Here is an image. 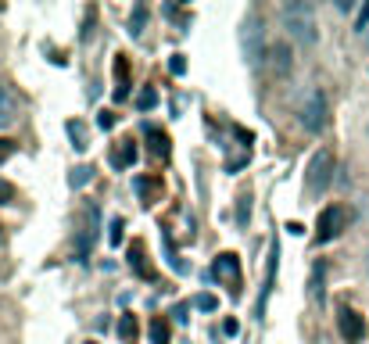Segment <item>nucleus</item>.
Wrapping results in <instances>:
<instances>
[{
	"mask_svg": "<svg viewBox=\"0 0 369 344\" xmlns=\"http://www.w3.org/2000/svg\"><path fill=\"white\" fill-rule=\"evenodd\" d=\"M283 25H287V33L298 40V43H315V18H312V8L308 4H287L283 8Z\"/></svg>",
	"mask_w": 369,
	"mask_h": 344,
	"instance_id": "1",
	"label": "nucleus"
},
{
	"mask_svg": "<svg viewBox=\"0 0 369 344\" xmlns=\"http://www.w3.org/2000/svg\"><path fill=\"white\" fill-rule=\"evenodd\" d=\"M298 115H301V126L308 133H323L327 130V115H330L323 90H308L305 101H301V108H298Z\"/></svg>",
	"mask_w": 369,
	"mask_h": 344,
	"instance_id": "2",
	"label": "nucleus"
},
{
	"mask_svg": "<svg viewBox=\"0 0 369 344\" xmlns=\"http://www.w3.org/2000/svg\"><path fill=\"white\" fill-rule=\"evenodd\" d=\"M348 219H351V212H348L344 205H330V208H323L320 222H315V241H320V244L334 241L341 229H348Z\"/></svg>",
	"mask_w": 369,
	"mask_h": 344,
	"instance_id": "3",
	"label": "nucleus"
},
{
	"mask_svg": "<svg viewBox=\"0 0 369 344\" xmlns=\"http://www.w3.org/2000/svg\"><path fill=\"white\" fill-rule=\"evenodd\" d=\"M330 172H334V154L330 151H320L308 165V190L312 194H323L330 187Z\"/></svg>",
	"mask_w": 369,
	"mask_h": 344,
	"instance_id": "4",
	"label": "nucleus"
},
{
	"mask_svg": "<svg viewBox=\"0 0 369 344\" xmlns=\"http://www.w3.org/2000/svg\"><path fill=\"white\" fill-rule=\"evenodd\" d=\"M212 276H216L219 283L240 287V262H237V255H219V258L212 262Z\"/></svg>",
	"mask_w": 369,
	"mask_h": 344,
	"instance_id": "5",
	"label": "nucleus"
},
{
	"mask_svg": "<svg viewBox=\"0 0 369 344\" xmlns=\"http://www.w3.org/2000/svg\"><path fill=\"white\" fill-rule=\"evenodd\" d=\"M341 337L344 340H362L365 337V323H362V316L355 312V309H341Z\"/></svg>",
	"mask_w": 369,
	"mask_h": 344,
	"instance_id": "6",
	"label": "nucleus"
},
{
	"mask_svg": "<svg viewBox=\"0 0 369 344\" xmlns=\"http://www.w3.org/2000/svg\"><path fill=\"white\" fill-rule=\"evenodd\" d=\"M15 119H18V97L8 86H0V130H8Z\"/></svg>",
	"mask_w": 369,
	"mask_h": 344,
	"instance_id": "7",
	"label": "nucleus"
},
{
	"mask_svg": "<svg viewBox=\"0 0 369 344\" xmlns=\"http://www.w3.org/2000/svg\"><path fill=\"white\" fill-rule=\"evenodd\" d=\"M254 33H258V22L247 18V25H244V47H247V57H251V62H258V57H262V47L254 43Z\"/></svg>",
	"mask_w": 369,
	"mask_h": 344,
	"instance_id": "8",
	"label": "nucleus"
},
{
	"mask_svg": "<svg viewBox=\"0 0 369 344\" xmlns=\"http://www.w3.org/2000/svg\"><path fill=\"white\" fill-rule=\"evenodd\" d=\"M287 69H291V57H287V47H283V43H276V47H273V72H276V76H283Z\"/></svg>",
	"mask_w": 369,
	"mask_h": 344,
	"instance_id": "9",
	"label": "nucleus"
},
{
	"mask_svg": "<svg viewBox=\"0 0 369 344\" xmlns=\"http://www.w3.org/2000/svg\"><path fill=\"white\" fill-rule=\"evenodd\" d=\"M112 161H115V165H122V168H126V165H133V161H136V144H129V140H126V144H122V151H115V154H112Z\"/></svg>",
	"mask_w": 369,
	"mask_h": 344,
	"instance_id": "10",
	"label": "nucleus"
},
{
	"mask_svg": "<svg viewBox=\"0 0 369 344\" xmlns=\"http://www.w3.org/2000/svg\"><path fill=\"white\" fill-rule=\"evenodd\" d=\"M151 337H154V344H169V323L162 316L151 319Z\"/></svg>",
	"mask_w": 369,
	"mask_h": 344,
	"instance_id": "11",
	"label": "nucleus"
},
{
	"mask_svg": "<svg viewBox=\"0 0 369 344\" xmlns=\"http://www.w3.org/2000/svg\"><path fill=\"white\" fill-rule=\"evenodd\" d=\"M119 337L122 340H136V319L133 316H122L119 319Z\"/></svg>",
	"mask_w": 369,
	"mask_h": 344,
	"instance_id": "12",
	"label": "nucleus"
},
{
	"mask_svg": "<svg viewBox=\"0 0 369 344\" xmlns=\"http://www.w3.org/2000/svg\"><path fill=\"white\" fill-rule=\"evenodd\" d=\"M147 137L154 140V154H158V158H165V154H169V140H165V133H162V130H151Z\"/></svg>",
	"mask_w": 369,
	"mask_h": 344,
	"instance_id": "13",
	"label": "nucleus"
},
{
	"mask_svg": "<svg viewBox=\"0 0 369 344\" xmlns=\"http://www.w3.org/2000/svg\"><path fill=\"white\" fill-rule=\"evenodd\" d=\"M197 309H204V312H216L219 309V298L216 294H197V302H194Z\"/></svg>",
	"mask_w": 369,
	"mask_h": 344,
	"instance_id": "14",
	"label": "nucleus"
},
{
	"mask_svg": "<svg viewBox=\"0 0 369 344\" xmlns=\"http://www.w3.org/2000/svg\"><path fill=\"white\" fill-rule=\"evenodd\" d=\"M136 190H140V197H147V194L158 197V190H162V187H158V180H151V183L147 180H136Z\"/></svg>",
	"mask_w": 369,
	"mask_h": 344,
	"instance_id": "15",
	"label": "nucleus"
},
{
	"mask_svg": "<svg viewBox=\"0 0 369 344\" xmlns=\"http://www.w3.org/2000/svg\"><path fill=\"white\" fill-rule=\"evenodd\" d=\"M136 104H140V108H144V111H147V108H154V104H158V93H154V90H151V86H147V90H144V93H140V97H136Z\"/></svg>",
	"mask_w": 369,
	"mask_h": 344,
	"instance_id": "16",
	"label": "nucleus"
},
{
	"mask_svg": "<svg viewBox=\"0 0 369 344\" xmlns=\"http://www.w3.org/2000/svg\"><path fill=\"white\" fill-rule=\"evenodd\" d=\"M144 15H147V8H136V11H133V29H129L133 36H140V25H144Z\"/></svg>",
	"mask_w": 369,
	"mask_h": 344,
	"instance_id": "17",
	"label": "nucleus"
},
{
	"mask_svg": "<svg viewBox=\"0 0 369 344\" xmlns=\"http://www.w3.org/2000/svg\"><path fill=\"white\" fill-rule=\"evenodd\" d=\"M11 197H15V187H8L4 180H0V205H8Z\"/></svg>",
	"mask_w": 369,
	"mask_h": 344,
	"instance_id": "18",
	"label": "nucleus"
},
{
	"mask_svg": "<svg viewBox=\"0 0 369 344\" xmlns=\"http://www.w3.org/2000/svg\"><path fill=\"white\" fill-rule=\"evenodd\" d=\"M355 25H358V33H362V29H369V4L358 11V22H355Z\"/></svg>",
	"mask_w": 369,
	"mask_h": 344,
	"instance_id": "19",
	"label": "nucleus"
},
{
	"mask_svg": "<svg viewBox=\"0 0 369 344\" xmlns=\"http://www.w3.org/2000/svg\"><path fill=\"white\" fill-rule=\"evenodd\" d=\"M11 151H15V144H11V140H0V161H4Z\"/></svg>",
	"mask_w": 369,
	"mask_h": 344,
	"instance_id": "20",
	"label": "nucleus"
},
{
	"mask_svg": "<svg viewBox=\"0 0 369 344\" xmlns=\"http://www.w3.org/2000/svg\"><path fill=\"white\" fill-rule=\"evenodd\" d=\"M172 72H187V62H183V57H172Z\"/></svg>",
	"mask_w": 369,
	"mask_h": 344,
	"instance_id": "21",
	"label": "nucleus"
},
{
	"mask_svg": "<svg viewBox=\"0 0 369 344\" xmlns=\"http://www.w3.org/2000/svg\"><path fill=\"white\" fill-rule=\"evenodd\" d=\"M0 241H4V229H0Z\"/></svg>",
	"mask_w": 369,
	"mask_h": 344,
	"instance_id": "22",
	"label": "nucleus"
},
{
	"mask_svg": "<svg viewBox=\"0 0 369 344\" xmlns=\"http://www.w3.org/2000/svg\"><path fill=\"white\" fill-rule=\"evenodd\" d=\"M365 43H369V33H365Z\"/></svg>",
	"mask_w": 369,
	"mask_h": 344,
	"instance_id": "23",
	"label": "nucleus"
},
{
	"mask_svg": "<svg viewBox=\"0 0 369 344\" xmlns=\"http://www.w3.org/2000/svg\"><path fill=\"white\" fill-rule=\"evenodd\" d=\"M365 269H369V258H365Z\"/></svg>",
	"mask_w": 369,
	"mask_h": 344,
	"instance_id": "24",
	"label": "nucleus"
},
{
	"mask_svg": "<svg viewBox=\"0 0 369 344\" xmlns=\"http://www.w3.org/2000/svg\"><path fill=\"white\" fill-rule=\"evenodd\" d=\"M90 344H97V340H90Z\"/></svg>",
	"mask_w": 369,
	"mask_h": 344,
	"instance_id": "25",
	"label": "nucleus"
}]
</instances>
